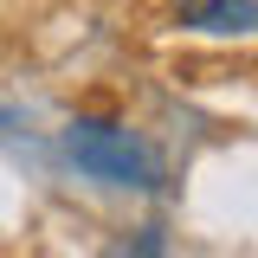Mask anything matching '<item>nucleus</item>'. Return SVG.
Wrapping results in <instances>:
<instances>
[{
    "mask_svg": "<svg viewBox=\"0 0 258 258\" xmlns=\"http://www.w3.org/2000/svg\"><path fill=\"white\" fill-rule=\"evenodd\" d=\"M64 155L78 161L91 181H103V187H155V155H149V142L129 136L123 123H91V116H78V123L64 129Z\"/></svg>",
    "mask_w": 258,
    "mask_h": 258,
    "instance_id": "1",
    "label": "nucleus"
},
{
    "mask_svg": "<svg viewBox=\"0 0 258 258\" xmlns=\"http://www.w3.org/2000/svg\"><path fill=\"white\" fill-rule=\"evenodd\" d=\"M174 20L187 32L245 39V32H258V0H174Z\"/></svg>",
    "mask_w": 258,
    "mask_h": 258,
    "instance_id": "2",
    "label": "nucleus"
},
{
    "mask_svg": "<svg viewBox=\"0 0 258 258\" xmlns=\"http://www.w3.org/2000/svg\"><path fill=\"white\" fill-rule=\"evenodd\" d=\"M129 258H161V239H155V232H142V239H136V252H129Z\"/></svg>",
    "mask_w": 258,
    "mask_h": 258,
    "instance_id": "3",
    "label": "nucleus"
}]
</instances>
